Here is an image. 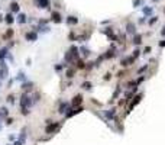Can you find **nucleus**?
<instances>
[{
	"instance_id": "5701e85b",
	"label": "nucleus",
	"mask_w": 165,
	"mask_h": 145,
	"mask_svg": "<svg viewBox=\"0 0 165 145\" xmlns=\"http://www.w3.org/2000/svg\"><path fill=\"white\" fill-rule=\"evenodd\" d=\"M113 115H115V110H112V112H109V113H107V116H109V118H112Z\"/></svg>"
},
{
	"instance_id": "6e6552de",
	"label": "nucleus",
	"mask_w": 165,
	"mask_h": 145,
	"mask_svg": "<svg viewBox=\"0 0 165 145\" xmlns=\"http://www.w3.org/2000/svg\"><path fill=\"white\" fill-rule=\"evenodd\" d=\"M81 100H83V97H81L80 94H77V96L74 97V100H72V104L77 106V104H80V103H81Z\"/></svg>"
},
{
	"instance_id": "6ab92c4d",
	"label": "nucleus",
	"mask_w": 165,
	"mask_h": 145,
	"mask_svg": "<svg viewBox=\"0 0 165 145\" xmlns=\"http://www.w3.org/2000/svg\"><path fill=\"white\" fill-rule=\"evenodd\" d=\"M12 35H13V31H7L5 36H6V38H10V36H12Z\"/></svg>"
},
{
	"instance_id": "1a4fd4ad",
	"label": "nucleus",
	"mask_w": 165,
	"mask_h": 145,
	"mask_svg": "<svg viewBox=\"0 0 165 145\" xmlns=\"http://www.w3.org/2000/svg\"><path fill=\"white\" fill-rule=\"evenodd\" d=\"M67 22H68L70 25H74V23H77V17H74V16H70L68 19H67Z\"/></svg>"
},
{
	"instance_id": "f03ea898",
	"label": "nucleus",
	"mask_w": 165,
	"mask_h": 145,
	"mask_svg": "<svg viewBox=\"0 0 165 145\" xmlns=\"http://www.w3.org/2000/svg\"><path fill=\"white\" fill-rule=\"evenodd\" d=\"M35 3L38 7H44V9L49 7V0H35Z\"/></svg>"
},
{
	"instance_id": "ddd939ff",
	"label": "nucleus",
	"mask_w": 165,
	"mask_h": 145,
	"mask_svg": "<svg viewBox=\"0 0 165 145\" xmlns=\"http://www.w3.org/2000/svg\"><path fill=\"white\" fill-rule=\"evenodd\" d=\"M139 100H140V96H138V97H136V100H133V102H132V104H130V107H129V110H132V109H133V106L139 103Z\"/></svg>"
},
{
	"instance_id": "f3484780",
	"label": "nucleus",
	"mask_w": 165,
	"mask_h": 145,
	"mask_svg": "<svg viewBox=\"0 0 165 145\" xmlns=\"http://www.w3.org/2000/svg\"><path fill=\"white\" fill-rule=\"evenodd\" d=\"M143 12H145L146 15H151V12H152V9H151V7H145V9H143Z\"/></svg>"
},
{
	"instance_id": "4be33fe9",
	"label": "nucleus",
	"mask_w": 165,
	"mask_h": 145,
	"mask_svg": "<svg viewBox=\"0 0 165 145\" xmlns=\"http://www.w3.org/2000/svg\"><path fill=\"white\" fill-rule=\"evenodd\" d=\"M133 5H135V6H138V5H140V0H133Z\"/></svg>"
},
{
	"instance_id": "0eeeda50",
	"label": "nucleus",
	"mask_w": 165,
	"mask_h": 145,
	"mask_svg": "<svg viewBox=\"0 0 165 145\" xmlns=\"http://www.w3.org/2000/svg\"><path fill=\"white\" fill-rule=\"evenodd\" d=\"M26 39H28V41H35V39H36V33H35V32L26 33Z\"/></svg>"
},
{
	"instance_id": "393cba45",
	"label": "nucleus",
	"mask_w": 165,
	"mask_h": 145,
	"mask_svg": "<svg viewBox=\"0 0 165 145\" xmlns=\"http://www.w3.org/2000/svg\"><path fill=\"white\" fill-rule=\"evenodd\" d=\"M159 45H161V47H165V39H164V41H162V42H161Z\"/></svg>"
},
{
	"instance_id": "4468645a",
	"label": "nucleus",
	"mask_w": 165,
	"mask_h": 145,
	"mask_svg": "<svg viewBox=\"0 0 165 145\" xmlns=\"http://www.w3.org/2000/svg\"><path fill=\"white\" fill-rule=\"evenodd\" d=\"M6 54H7V49L5 48V49H0V60H3L5 57H6Z\"/></svg>"
},
{
	"instance_id": "9b49d317",
	"label": "nucleus",
	"mask_w": 165,
	"mask_h": 145,
	"mask_svg": "<svg viewBox=\"0 0 165 145\" xmlns=\"http://www.w3.org/2000/svg\"><path fill=\"white\" fill-rule=\"evenodd\" d=\"M10 7H12V10H13V12H19V5H17L16 2H13V3L10 5Z\"/></svg>"
},
{
	"instance_id": "a211bd4d",
	"label": "nucleus",
	"mask_w": 165,
	"mask_h": 145,
	"mask_svg": "<svg viewBox=\"0 0 165 145\" xmlns=\"http://www.w3.org/2000/svg\"><path fill=\"white\" fill-rule=\"evenodd\" d=\"M127 31H129V32H135V29H133V25H132V23L127 25Z\"/></svg>"
},
{
	"instance_id": "39448f33",
	"label": "nucleus",
	"mask_w": 165,
	"mask_h": 145,
	"mask_svg": "<svg viewBox=\"0 0 165 145\" xmlns=\"http://www.w3.org/2000/svg\"><path fill=\"white\" fill-rule=\"evenodd\" d=\"M58 126H60L58 123H55V125H54V123H51V125L48 126V128H46V134H52V132H54L55 129L58 128Z\"/></svg>"
},
{
	"instance_id": "dca6fc26",
	"label": "nucleus",
	"mask_w": 165,
	"mask_h": 145,
	"mask_svg": "<svg viewBox=\"0 0 165 145\" xmlns=\"http://www.w3.org/2000/svg\"><path fill=\"white\" fill-rule=\"evenodd\" d=\"M83 88H87V90H90V88H91V84H90V83H84V84H83Z\"/></svg>"
},
{
	"instance_id": "9d476101",
	"label": "nucleus",
	"mask_w": 165,
	"mask_h": 145,
	"mask_svg": "<svg viewBox=\"0 0 165 145\" xmlns=\"http://www.w3.org/2000/svg\"><path fill=\"white\" fill-rule=\"evenodd\" d=\"M17 21H19V23H25V22H26V16H25L23 13H20L19 17H17Z\"/></svg>"
},
{
	"instance_id": "423d86ee",
	"label": "nucleus",
	"mask_w": 165,
	"mask_h": 145,
	"mask_svg": "<svg viewBox=\"0 0 165 145\" xmlns=\"http://www.w3.org/2000/svg\"><path fill=\"white\" fill-rule=\"evenodd\" d=\"M135 61V57H130V58H126V60H122V65H130L132 62Z\"/></svg>"
},
{
	"instance_id": "b1692460",
	"label": "nucleus",
	"mask_w": 165,
	"mask_h": 145,
	"mask_svg": "<svg viewBox=\"0 0 165 145\" xmlns=\"http://www.w3.org/2000/svg\"><path fill=\"white\" fill-rule=\"evenodd\" d=\"M83 54H84V55H88V51L85 48H83Z\"/></svg>"
},
{
	"instance_id": "bb28decb",
	"label": "nucleus",
	"mask_w": 165,
	"mask_h": 145,
	"mask_svg": "<svg viewBox=\"0 0 165 145\" xmlns=\"http://www.w3.org/2000/svg\"><path fill=\"white\" fill-rule=\"evenodd\" d=\"M15 145H22V144H20V142H16V144H15Z\"/></svg>"
},
{
	"instance_id": "2eb2a0df",
	"label": "nucleus",
	"mask_w": 165,
	"mask_h": 145,
	"mask_svg": "<svg viewBox=\"0 0 165 145\" xmlns=\"http://www.w3.org/2000/svg\"><path fill=\"white\" fill-rule=\"evenodd\" d=\"M140 39H142L140 35H135V36H133V42H135V44H140V42H142Z\"/></svg>"
},
{
	"instance_id": "a878e982",
	"label": "nucleus",
	"mask_w": 165,
	"mask_h": 145,
	"mask_svg": "<svg viewBox=\"0 0 165 145\" xmlns=\"http://www.w3.org/2000/svg\"><path fill=\"white\" fill-rule=\"evenodd\" d=\"M161 33H162V35H165V28H164V29L161 31Z\"/></svg>"
},
{
	"instance_id": "aec40b11",
	"label": "nucleus",
	"mask_w": 165,
	"mask_h": 145,
	"mask_svg": "<svg viewBox=\"0 0 165 145\" xmlns=\"http://www.w3.org/2000/svg\"><path fill=\"white\" fill-rule=\"evenodd\" d=\"M72 74H74V70H68V72H67V77H72Z\"/></svg>"
},
{
	"instance_id": "412c9836",
	"label": "nucleus",
	"mask_w": 165,
	"mask_h": 145,
	"mask_svg": "<svg viewBox=\"0 0 165 145\" xmlns=\"http://www.w3.org/2000/svg\"><path fill=\"white\" fill-rule=\"evenodd\" d=\"M77 67H78V68H84V62H83V61H78V62H77Z\"/></svg>"
},
{
	"instance_id": "20e7f679",
	"label": "nucleus",
	"mask_w": 165,
	"mask_h": 145,
	"mask_svg": "<svg viewBox=\"0 0 165 145\" xmlns=\"http://www.w3.org/2000/svg\"><path fill=\"white\" fill-rule=\"evenodd\" d=\"M51 17H52V21H54L55 23H60V22H61V16H60L58 12H52V16H51Z\"/></svg>"
},
{
	"instance_id": "cd10ccee",
	"label": "nucleus",
	"mask_w": 165,
	"mask_h": 145,
	"mask_svg": "<svg viewBox=\"0 0 165 145\" xmlns=\"http://www.w3.org/2000/svg\"><path fill=\"white\" fill-rule=\"evenodd\" d=\"M154 2H156V0H154Z\"/></svg>"
},
{
	"instance_id": "7ed1b4c3",
	"label": "nucleus",
	"mask_w": 165,
	"mask_h": 145,
	"mask_svg": "<svg viewBox=\"0 0 165 145\" xmlns=\"http://www.w3.org/2000/svg\"><path fill=\"white\" fill-rule=\"evenodd\" d=\"M0 67H2V68H0V77H2V78L7 77V68H6L5 62H2V65H0Z\"/></svg>"
},
{
	"instance_id": "f257e3e1",
	"label": "nucleus",
	"mask_w": 165,
	"mask_h": 145,
	"mask_svg": "<svg viewBox=\"0 0 165 145\" xmlns=\"http://www.w3.org/2000/svg\"><path fill=\"white\" fill-rule=\"evenodd\" d=\"M30 103V99L28 97V94H23L20 99V104H22V113L28 115V104Z\"/></svg>"
},
{
	"instance_id": "f8f14e48",
	"label": "nucleus",
	"mask_w": 165,
	"mask_h": 145,
	"mask_svg": "<svg viewBox=\"0 0 165 145\" xmlns=\"http://www.w3.org/2000/svg\"><path fill=\"white\" fill-rule=\"evenodd\" d=\"M13 21H15V19H13V16H12L10 13H9V15H6V22H7L9 25H10V23H13Z\"/></svg>"
}]
</instances>
